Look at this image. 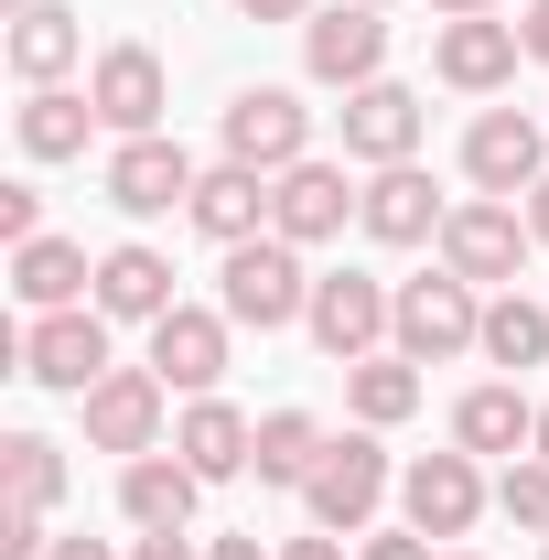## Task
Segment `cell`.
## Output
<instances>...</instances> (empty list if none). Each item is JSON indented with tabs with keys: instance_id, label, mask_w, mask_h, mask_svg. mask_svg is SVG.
<instances>
[{
	"instance_id": "1",
	"label": "cell",
	"mask_w": 549,
	"mask_h": 560,
	"mask_svg": "<svg viewBox=\"0 0 549 560\" xmlns=\"http://www.w3.org/2000/svg\"><path fill=\"white\" fill-rule=\"evenodd\" d=\"M215 313H226V324H259V335L302 324V313H313V270H302V248H291V237H237L226 270H215Z\"/></svg>"
},
{
	"instance_id": "2",
	"label": "cell",
	"mask_w": 549,
	"mask_h": 560,
	"mask_svg": "<svg viewBox=\"0 0 549 560\" xmlns=\"http://www.w3.org/2000/svg\"><path fill=\"white\" fill-rule=\"evenodd\" d=\"M388 335H399V355L410 366H442V355H464L484 346V302H475V280H399V313H388Z\"/></svg>"
},
{
	"instance_id": "3",
	"label": "cell",
	"mask_w": 549,
	"mask_h": 560,
	"mask_svg": "<svg viewBox=\"0 0 549 560\" xmlns=\"http://www.w3.org/2000/svg\"><path fill=\"white\" fill-rule=\"evenodd\" d=\"M226 162H248V173H291V162H313V108L291 97V86H237L226 97Z\"/></svg>"
},
{
	"instance_id": "4",
	"label": "cell",
	"mask_w": 549,
	"mask_h": 560,
	"mask_svg": "<svg viewBox=\"0 0 549 560\" xmlns=\"http://www.w3.org/2000/svg\"><path fill=\"white\" fill-rule=\"evenodd\" d=\"M517 259H528V215L506 206V195H475V206L442 215V270L453 280H495V291H517Z\"/></svg>"
},
{
	"instance_id": "5",
	"label": "cell",
	"mask_w": 549,
	"mask_h": 560,
	"mask_svg": "<svg viewBox=\"0 0 549 560\" xmlns=\"http://www.w3.org/2000/svg\"><path fill=\"white\" fill-rule=\"evenodd\" d=\"M22 377L86 399V388L108 377V313H97V302H75V313H33V335H22Z\"/></svg>"
},
{
	"instance_id": "6",
	"label": "cell",
	"mask_w": 549,
	"mask_h": 560,
	"mask_svg": "<svg viewBox=\"0 0 549 560\" xmlns=\"http://www.w3.org/2000/svg\"><path fill=\"white\" fill-rule=\"evenodd\" d=\"M377 66H388V22L366 11V0H335V11H313L302 22V75L313 86H377Z\"/></svg>"
},
{
	"instance_id": "7",
	"label": "cell",
	"mask_w": 549,
	"mask_h": 560,
	"mask_svg": "<svg viewBox=\"0 0 549 560\" xmlns=\"http://www.w3.org/2000/svg\"><path fill=\"white\" fill-rule=\"evenodd\" d=\"M377 495H388V453H377V431H344V442H324L302 506H313V528H335V539H344V528L377 517Z\"/></svg>"
},
{
	"instance_id": "8",
	"label": "cell",
	"mask_w": 549,
	"mask_h": 560,
	"mask_svg": "<svg viewBox=\"0 0 549 560\" xmlns=\"http://www.w3.org/2000/svg\"><path fill=\"white\" fill-rule=\"evenodd\" d=\"M388 313H399V291H388V280H366V270H324L302 324H313V346L335 355V366H355V355H377Z\"/></svg>"
},
{
	"instance_id": "9",
	"label": "cell",
	"mask_w": 549,
	"mask_h": 560,
	"mask_svg": "<svg viewBox=\"0 0 549 560\" xmlns=\"http://www.w3.org/2000/svg\"><path fill=\"white\" fill-rule=\"evenodd\" d=\"M464 173H475V195H506V206H517L549 173V130L528 108H484L475 130H464Z\"/></svg>"
},
{
	"instance_id": "10",
	"label": "cell",
	"mask_w": 549,
	"mask_h": 560,
	"mask_svg": "<svg viewBox=\"0 0 549 560\" xmlns=\"http://www.w3.org/2000/svg\"><path fill=\"white\" fill-rule=\"evenodd\" d=\"M195 184H206V173H195V151H184V140H119V151H108V206L119 215H173V206H195Z\"/></svg>"
},
{
	"instance_id": "11",
	"label": "cell",
	"mask_w": 549,
	"mask_h": 560,
	"mask_svg": "<svg viewBox=\"0 0 549 560\" xmlns=\"http://www.w3.org/2000/svg\"><path fill=\"white\" fill-rule=\"evenodd\" d=\"M86 97H97V119H108L119 140H151V130H162V108H173V75H162L151 44H108L97 75H86Z\"/></svg>"
},
{
	"instance_id": "12",
	"label": "cell",
	"mask_w": 549,
	"mask_h": 560,
	"mask_svg": "<svg viewBox=\"0 0 549 560\" xmlns=\"http://www.w3.org/2000/svg\"><path fill=\"white\" fill-rule=\"evenodd\" d=\"M399 506H410V528L420 539H464L484 517V475H475V453L453 442V453H420L410 475H399Z\"/></svg>"
},
{
	"instance_id": "13",
	"label": "cell",
	"mask_w": 549,
	"mask_h": 560,
	"mask_svg": "<svg viewBox=\"0 0 549 560\" xmlns=\"http://www.w3.org/2000/svg\"><path fill=\"white\" fill-rule=\"evenodd\" d=\"M151 377H162V388H184V399H215V377H226V313L173 302V313L151 324Z\"/></svg>"
},
{
	"instance_id": "14",
	"label": "cell",
	"mask_w": 549,
	"mask_h": 560,
	"mask_svg": "<svg viewBox=\"0 0 549 560\" xmlns=\"http://www.w3.org/2000/svg\"><path fill=\"white\" fill-rule=\"evenodd\" d=\"M162 377L151 366H108L97 388H86V442L97 453H162Z\"/></svg>"
},
{
	"instance_id": "15",
	"label": "cell",
	"mask_w": 549,
	"mask_h": 560,
	"mask_svg": "<svg viewBox=\"0 0 549 560\" xmlns=\"http://www.w3.org/2000/svg\"><path fill=\"white\" fill-rule=\"evenodd\" d=\"M366 206L355 184H344L335 162H291L270 184V237H291V248H324V237H344V215Z\"/></svg>"
},
{
	"instance_id": "16",
	"label": "cell",
	"mask_w": 549,
	"mask_h": 560,
	"mask_svg": "<svg viewBox=\"0 0 549 560\" xmlns=\"http://www.w3.org/2000/svg\"><path fill=\"white\" fill-rule=\"evenodd\" d=\"M517 22H495V11H475V22H442V44H431V66H442V86H464V97H484V86H506L517 75Z\"/></svg>"
},
{
	"instance_id": "17",
	"label": "cell",
	"mask_w": 549,
	"mask_h": 560,
	"mask_svg": "<svg viewBox=\"0 0 549 560\" xmlns=\"http://www.w3.org/2000/svg\"><path fill=\"white\" fill-rule=\"evenodd\" d=\"M366 237H377V248H420V237H442V195H431V173H420V162H388V173H377V184H366Z\"/></svg>"
},
{
	"instance_id": "18",
	"label": "cell",
	"mask_w": 549,
	"mask_h": 560,
	"mask_svg": "<svg viewBox=\"0 0 549 560\" xmlns=\"http://www.w3.org/2000/svg\"><path fill=\"white\" fill-rule=\"evenodd\" d=\"M344 151H355V162H377V173H388V162H410V151H420V97H410V86H388V75H377V86H355V97H344Z\"/></svg>"
},
{
	"instance_id": "19",
	"label": "cell",
	"mask_w": 549,
	"mask_h": 560,
	"mask_svg": "<svg viewBox=\"0 0 549 560\" xmlns=\"http://www.w3.org/2000/svg\"><path fill=\"white\" fill-rule=\"evenodd\" d=\"M195 226H206L215 248H237V237H270V173H248V162H215L206 184H195Z\"/></svg>"
},
{
	"instance_id": "20",
	"label": "cell",
	"mask_w": 549,
	"mask_h": 560,
	"mask_svg": "<svg viewBox=\"0 0 549 560\" xmlns=\"http://www.w3.org/2000/svg\"><path fill=\"white\" fill-rule=\"evenodd\" d=\"M173 453H184L206 486H226V475H248V464H259V420L226 410V399H195V410H184V431H173Z\"/></svg>"
},
{
	"instance_id": "21",
	"label": "cell",
	"mask_w": 549,
	"mask_h": 560,
	"mask_svg": "<svg viewBox=\"0 0 549 560\" xmlns=\"http://www.w3.org/2000/svg\"><path fill=\"white\" fill-rule=\"evenodd\" d=\"M97 313H108V324H162V313H173V259H162V248H108V259H97Z\"/></svg>"
},
{
	"instance_id": "22",
	"label": "cell",
	"mask_w": 549,
	"mask_h": 560,
	"mask_svg": "<svg viewBox=\"0 0 549 560\" xmlns=\"http://www.w3.org/2000/svg\"><path fill=\"white\" fill-rule=\"evenodd\" d=\"M195 495H206V475H195L184 453H130V475H119L130 528H184V517H195Z\"/></svg>"
},
{
	"instance_id": "23",
	"label": "cell",
	"mask_w": 549,
	"mask_h": 560,
	"mask_svg": "<svg viewBox=\"0 0 549 560\" xmlns=\"http://www.w3.org/2000/svg\"><path fill=\"white\" fill-rule=\"evenodd\" d=\"M86 248H75V237H22V248H11V291H22V302H33V313H75V302H86Z\"/></svg>"
},
{
	"instance_id": "24",
	"label": "cell",
	"mask_w": 549,
	"mask_h": 560,
	"mask_svg": "<svg viewBox=\"0 0 549 560\" xmlns=\"http://www.w3.org/2000/svg\"><path fill=\"white\" fill-rule=\"evenodd\" d=\"M453 442H464V453H539V410L495 377V388H475V399L453 410Z\"/></svg>"
},
{
	"instance_id": "25",
	"label": "cell",
	"mask_w": 549,
	"mask_h": 560,
	"mask_svg": "<svg viewBox=\"0 0 549 560\" xmlns=\"http://www.w3.org/2000/svg\"><path fill=\"white\" fill-rule=\"evenodd\" d=\"M86 130H108L97 97H66V86H33V97H22V151H33V162H75Z\"/></svg>"
},
{
	"instance_id": "26",
	"label": "cell",
	"mask_w": 549,
	"mask_h": 560,
	"mask_svg": "<svg viewBox=\"0 0 549 560\" xmlns=\"http://www.w3.org/2000/svg\"><path fill=\"white\" fill-rule=\"evenodd\" d=\"M75 44H86V33H75V11H44V0H33V11H11V75H22V86H55V75L75 66Z\"/></svg>"
},
{
	"instance_id": "27",
	"label": "cell",
	"mask_w": 549,
	"mask_h": 560,
	"mask_svg": "<svg viewBox=\"0 0 549 560\" xmlns=\"http://www.w3.org/2000/svg\"><path fill=\"white\" fill-rule=\"evenodd\" d=\"M344 399H355L366 431H388V420L420 410V366H410V355H355V366H344Z\"/></svg>"
},
{
	"instance_id": "28",
	"label": "cell",
	"mask_w": 549,
	"mask_h": 560,
	"mask_svg": "<svg viewBox=\"0 0 549 560\" xmlns=\"http://www.w3.org/2000/svg\"><path fill=\"white\" fill-rule=\"evenodd\" d=\"M324 420L313 410H270L259 420V486H313V464H324Z\"/></svg>"
},
{
	"instance_id": "29",
	"label": "cell",
	"mask_w": 549,
	"mask_h": 560,
	"mask_svg": "<svg viewBox=\"0 0 549 560\" xmlns=\"http://www.w3.org/2000/svg\"><path fill=\"white\" fill-rule=\"evenodd\" d=\"M0 486H11V506L55 517V495H66V453H55L44 431H11V442H0Z\"/></svg>"
},
{
	"instance_id": "30",
	"label": "cell",
	"mask_w": 549,
	"mask_h": 560,
	"mask_svg": "<svg viewBox=\"0 0 549 560\" xmlns=\"http://www.w3.org/2000/svg\"><path fill=\"white\" fill-rule=\"evenodd\" d=\"M484 355H495V366H539L549 355V302L495 291V302H484Z\"/></svg>"
},
{
	"instance_id": "31",
	"label": "cell",
	"mask_w": 549,
	"mask_h": 560,
	"mask_svg": "<svg viewBox=\"0 0 549 560\" xmlns=\"http://www.w3.org/2000/svg\"><path fill=\"white\" fill-rule=\"evenodd\" d=\"M495 506H506L517 528H539V539H549V453H528V464H506V486H495Z\"/></svg>"
},
{
	"instance_id": "32",
	"label": "cell",
	"mask_w": 549,
	"mask_h": 560,
	"mask_svg": "<svg viewBox=\"0 0 549 560\" xmlns=\"http://www.w3.org/2000/svg\"><path fill=\"white\" fill-rule=\"evenodd\" d=\"M0 237H11V248L44 237V195H33V184H0Z\"/></svg>"
},
{
	"instance_id": "33",
	"label": "cell",
	"mask_w": 549,
	"mask_h": 560,
	"mask_svg": "<svg viewBox=\"0 0 549 560\" xmlns=\"http://www.w3.org/2000/svg\"><path fill=\"white\" fill-rule=\"evenodd\" d=\"M130 560H195V539H184V528H140Z\"/></svg>"
},
{
	"instance_id": "34",
	"label": "cell",
	"mask_w": 549,
	"mask_h": 560,
	"mask_svg": "<svg viewBox=\"0 0 549 560\" xmlns=\"http://www.w3.org/2000/svg\"><path fill=\"white\" fill-rule=\"evenodd\" d=\"M366 560H431V539L420 528H388V539H366Z\"/></svg>"
},
{
	"instance_id": "35",
	"label": "cell",
	"mask_w": 549,
	"mask_h": 560,
	"mask_svg": "<svg viewBox=\"0 0 549 560\" xmlns=\"http://www.w3.org/2000/svg\"><path fill=\"white\" fill-rule=\"evenodd\" d=\"M248 22H313V0H237Z\"/></svg>"
},
{
	"instance_id": "36",
	"label": "cell",
	"mask_w": 549,
	"mask_h": 560,
	"mask_svg": "<svg viewBox=\"0 0 549 560\" xmlns=\"http://www.w3.org/2000/svg\"><path fill=\"white\" fill-rule=\"evenodd\" d=\"M517 44H528V55L549 66V0H528V22H517Z\"/></svg>"
},
{
	"instance_id": "37",
	"label": "cell",
	"mask_w": 549,
	"mask_h": 560,
	"mask_svg": "<svg viewBox=\"0 0 549 560\" xmlns=\"http://www.w3.org/2000/svg\"><path fill=\"white\" fill-rule=\"evenodd\" d=\"M206 560H270V550H259V528H237V539H215Z\"/></svg>"
},
{
	"instance_id": "38",
	"label": "cell",
	"mask_w": 549,
	"mask_h": 560,
	"mask_svg": "<svg viewBox=\"0 0 549 560\" xmlns=\"http://www.w3.org/2000/svg\"><path fill=\"white\" fill-rule=\"evenodd\" d=\"M280 560H344V539H335V528H324V539H291V550H280Z\"/></svg>"
},
{
	"instance_id": "39",
	"label": "cell",
	"mask_w": 549,
	"mask_h": 560,
	"mask_svg": "<svg viewBox=\"0 0 549 560\" xmlns=\"http://www.w3.org/2000/svg\"><path fill=\"white\" fill-rule=\"evenodd\" d=\"M528 237H539V248H549V173H539V184H528Z\"/></svg>"
},
{
	"instance_id": "40",
	"label": "cell",
	"mask_w": 549,
	"mask_h": 560,
	"mask_svg": "<svg viewBox=\"0 0 549 560\" xmlns=\"http://www.w3.org/2000/svg\"><path fill=\"white\" fill-rule=\"evenodd\" d=\"M44 560H119V550H97V539H55Z\"/></svg>"
},
{
	"instance_id": "41",
	"label": "cell",
	"mask_w": 549,
	"mask_h": 560,
	"mask_svg": "<svg viewBox=\"0 0 549 560\" xmlns=\"http://www.w3.org/2000/svg\"><path fill=\"white\" fill-rule=\"evenodd\" d=\"M431 11H442V22H475V11H495V0H431Z\"/></svg>"
},
{
	"instance_id": "42",
	"label": "cell",
	"mask_w": 549,
	"mask_h": 560,
	"mask_svg": "<svg viewBox=\"0 0 549 560\" xmlns=\"http://www.w3.org/2000/svg\"><path fill=\"white\" fill-rule=\"evenodd\" d=\"M539 453H549V410H539Z\"/></svg>"
},
{
	"instance_id": "43",
	"label": "cell",
	"mask_w": 549,
	"mask_h": 560,
	"mask_svg": "<svg viewBox=\"0 0 549 560\" xmlns=\"http://www.w3.org/2000/svg\"><path fill=\"white\" fill-rule=\"evenodd\" d=\"M11 11H33V0H11Z\"/></svg>"
},
{
	"instance_id": "44",
	"label": "cell",
	"mask_w": 549,
	"mask_h": 560,
	"mask_svg": "<svg viewBox=\"0 0 549 560\" xmlns=\"http://www.w3.org/2000/svg\"><path fill=\"white\" fill-rule=\"evenodd\" d=\"M366 11H388V0H366Z\"/></svg>"
},
{
	"instance_id": "45",
	"label": "cell",
	"mask_w": 549,
	"mask_h": 560,
	"mask_svg": "<svg viewBox=\"0 0 549 560\" xmlns=\"http://www.w3.org/2000/svg\"><path fill=\"white\" fill-rule=\"evenodd\" d=\"M464 560H475V550H464Z\"/></svg>"
}]
</instances>
